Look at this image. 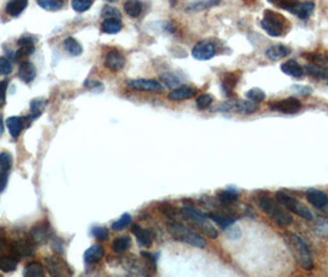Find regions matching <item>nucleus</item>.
Listing matches in <instances>:
<instances>
[{"label":"nucleus","instance_id":"nucleus-1","mask_svg":"<svg viewBox=\"0 0 328 277\" xmlns=\"http://www.w3.org/2000/svg\"><path fill=\"white\" fill-rule=\"evenodd\" d=\"M284 242L286 246H288L289 251L291 253L295 261H296L301 269L307 271L314 269V256H312L311 251H310V248L307 246V244L302 240V238L293 233V232H285Z\"/></svg>","mask_w":328,"mask_h":277},{"label":"nucleus","instance_id":"nucleus-2","mask_svg":"<svg viewBox=\"0 0 328 277\" xmlns=\"http://www.w3.org/2000/svg\"><path fill=\"white\" fill-rule=\"evenodd\" d=\"M258 205L259 208L279 227H289L293 224L294 219L290 211L286 210L278 199L271 198L269 196H261L258 199Z\"/></svg>","mask_w":328,"mask_h":277},{"label":"nucleus","instance_id":"nucleus-3","mask_svg":"<svg viewBox=\"0 0 328 277\" xmlns=\"http://www.w3.org/2000/svg\"><path fill=\"white\" fill-rule=\"evenodd\" d=\"M166 227L169 234L173 237V239L178 240V242L188 244V245L199 249H204L206 246V240L201 235L194 232L189 227H186L183 223L178 222V220L171 219L169 222H167Z\"/></svg>","mask_w":328,"mask_h":277},{"label":"nucleus","instance_id":"nucleus-4","mask_svg":"<svg viewBox=\"0 0 328 277\" xmlns=\"http://www.w3.org/2000/svg\"><path fill=\"white\" fill-rule=\"evenodd\" d=\"M180 214L186 222H189L190 224L194 225V227L201 232L202 234L206 235V237L211 238V239H216L219 237V232L216 231L213 223L210 222V218H208L206 214L200 212L199 210H195V208L190 206H184L181 207Z\"/></svg>","mask_w":328,"mask_h":277},{"label":"nucleus","instance_id":"nucleus-5","mask_svg":"<svg viewBox=\"0 0 328 277\" xmlns=\"http://www.w3.org/2000/svg\"><path fill=\"white\" fill-rule=\"evenodd\" d=\"M261 25L264 31L271 36V37L283 36L285 34L286 29H288V21H286L285 17L279 13L269 10V9H267L264 11L263 20L261 21Z\"/></svg>","mask_w":328,"mask_h":277},{"label":"nucleus","instance_id":"nucleus-6","mask_svg":"<svg viewBox=\"0 0 328 277\" xmlns=\"http://www.w3.org/2000/svg\"><path fill=\"white\" fill-rule=\"evenodd\" d=\"M275 197L280 204H282L286 210L290 211V212L297 214V216L303 219H307V220L314 219V213L311 212V210H310L309 207H306L303 204H301L299 199L293 197V196L288 195V193L283 191H278L275 193Z\"/></svg>","mask_w":328,"mask_h":277},{"label":"nucleus","instance_id":"nucleus-7","mask_svg":"<svg viewBox=\"0 0 328 277\" xmlns=\"http://www.w3.org/2000/svg\"><path fill=\"white\" fill-rule=\"evenodd\" d=\"M258 105L249 100H233L229 99L223 101L215 109V111L219 112H231V114H243L250 115L258 111Z\"/></svg>","mask_w":328,"mask_h":277},{"label":"nucleus","instance_id":"nucleus-8","mask_svg":"<svg viewBox=\"0 0 328 277\" xmlns=\"http://www.w3.org/2000/svg\"><path fill=\"white\" fill-rule=\"evenodd\" d=\"M44 264H46V269L49 271V273L52 276H67L72 273L69 265L58 255L46 258L44 259Z\"/></svg>","mask_w":328,"mask_h":277},{"label":"nucleus","instance_id":"nucleus-9","mask_svg":"<svg viewBox=\"0 0 328 277\" xmlns=\"http://www.w3.org/2000/svg\"><path fill=\"white\" fill-rule=\"evenodd\" d=\"M192 56L198 61H210L216 56V46L210 40L200 41L193 47Z\"/></svg>","mask_w":328,"mask_h":277},{"label":"nucleus","instance_id":"nucleus-10","mask_svg":"<svg viewBox=\"0 0 328 277\" xmlns=\"http://www.w3.org/2000/svg\"><path fill=\"white\" fill-rule=\"evenodd\" d=\"M127 86L137 91L156 92V94H162L164 91V86L153 79H132L127 82Z\"/></svg>","mask_w":328,"mask_h":277},{"label":"nucleus","instance_id":"nucleus-11","mask_svg":"<svg viewBox=\"0 0 328 277\" xmlns=\"http://www.w3.org/2000/svg\"><path fill=\"white\" fill-rule=\"evenodd\" d=\"M301 101L296 97H286V99H283L280 101H275V103L270 104V110L273 111H279L283 112V114H289L293 115L299 112L301 110Z\"/></svg>","mask_w":328,"mask_h":277},{"label":"nucleus","instance_id":"nucleus-12","mask_svg":"<svg viewBox=\"0 0 328 277\" xmlns=\"http://www.w3.org/2000/svg\"><path fill=\"white\" fill-rule=\"evenodd\" d=\"M10 251L15 258H31L35 255V243L32 240L19 239L10 244Z\"/></svg>","mask_w":328,"mask_h":277},{"label":"nucleus","instance_id":"nucleus-13","mask_svg":"<svg viewBox=\"0 0 328 277\" xmlns=\"http://www.w3.org/2000/svg\"><path fill=\"white\" fill-rule=\"evenodd\" d=\"M51 234H52V231H51L50 224H47V223L36 224L35 227L31 229V232H30L31 240L35 244H38V245H42V244L46 243L51 238Z\"/></svg>","mask_w":328,"mask_h":277},{"label":"nucleus","instance_id":"nucleus-14","mask_svg":"<svg viewBox=\"0 0 328 277\" xmlns=\"http://www.w3.org/2000/svg\"><path fill=\"white\" fill-rule=\"evenodd\" d=\"M196 88L190 85H180L175 88L168 94V99L171 101H184L188 99H192L196 95Z\"/></svg>","mask_w":328,"mask_h":277},{"label":"nucleus","instance_id":"nucleus-15","mask_svg":"<svg viewBox=\"0 0 328 277\" xmlns=\"http://www.w3.org/2000/svg\"><path fill=\"white\" fill-rule=\"evenodd\" d=\"M206 216L213 219L217 225H220L222 231H226L229 225L235 224L237 220V217L229 212H208Z\"/></svg>","mask_w":328,"mask_h":277},{"label":"nucleus","instance_id":"nucleus-16","mask_svg":"<svg viewBox=\"0 0 328 277\" xmlns=\"http://www.w3.org/2000/svg\"><path fill=\"white\" fill-rule=\"evenodd\" d=\"M28 124H30L29 117H19V116H11L7 120V127L9 130L11 137L17 138L20 136V133L22 132V130Z\"/></svg>","mask_w":328,"mask_h":277},{"label":"nucleus","instance_id":"nucleus-17","mask_svg":"<svg viewBox=\"0 0 328 277\" xmlns=\"http://www.w3.org/2000/svg\"><path fill=\"white\" fill-rule=\"evenodd\" d=\"M306 199L309 204L316 208H323L328 205V196L326 192L317 189H311L306 192Z\"/></svg>","mask_w":328,"mask_h":277},{"label":"nucleus","instance_id":"nucleus-18","mask_svg":"<svg viewBox=\"0 0 328 277\" xmlns=\"http://www.w3.org/2000/svg\"><path fill=\"white\" fill-rule=\"evenodd\" d=\"M289 11L301 20H307L312 14H314L315 4L312 2H303V3L299 2L297 4H295Z\"/></svg>","mask_w":328,"mask_h":277},{"label":"nucleus","instance_id":"nucleus-19","mask_svg":"<svg viewBox=\"0 0 328 277\" xmlns=\"http://www.w3.org/2000/svg\"><path fill=\"white\" fill-rule=\"evenodd\" d=\"M132 233L135 234L137 243L143 248H150L153 243V233L150 229H145L136 224L132 227Z\"/></svg>","mask_w":328,"mask_h":277},{"label":"nucleus","instance_id":"nucleus-20","mask_svg":"<svg viewBox=\"0 0 328 277\" xmlns=\"http://www.w3.org/2000/svg\"><path fill=\"white\" fill-rule=\"evenodd\" d=\"M17 44H19V49H17L16 53L17 59L26 58L34 53L35 43L32 37H30V36H22V37H20L19 41H17Z\"/></svg>","mask_w":328,"mask_h":277},{"label":"nucleus","instance_id":"nucleus-21","mask_svg":"<svg viewBox=\"0 0 328 277\" xmlns=\"http://www.w3.org/2000/svg\"><path fill=\"white\" fill-rule=\"evenodd\" d=\"M105 67L111 71L120 70L125 65V58L119 51H110L105 57Z\"/></svg>","mask_w":328,"mask_h":277},{"label":"nucleus","instance_id":"nucleus-22","mask_svg":"<svg viewBox=\"0 0 328 277\" xmlns=\"http://www.w3.org/2000/svg\"><path fill=\"white\" fill-rule=\"evenodd\" d=\"M290 55V48L284 46V44H273L265 49V57L270 61L276 62L279 59H283Z\"/></svg>","mask_w":328,"mask_h":277},{"label":"nucleus","instance_id":"nucleus-23","mask_svg":"<svg viewBox=\"0 0 328 277\" xmlns=\"http://www.w3.org/2000/svg\"><path fill=\"white\" fill-rule=\"evenodd\" d=\"M280 69L284 74L293 78H301L303 75V67H301V64L295 59H289L280 65Z\"/></svg>","mask_w":328,"mask_h":277},{"label":"nucleus","instance_id":"nucleus-24","mask_svg":"<svg viewBox=\"0 0 328 277\" xmlns=\"http://www.w3.org/2000/svg\"><path fill=\"white\" fill-rule=\"evenodd\" d=\"M105 256V250L100 245H91L84 253V261L88 265L98 264Z\"/></svg>","mask_w":328,"mask_h":277},{"label":"nucleus","instance_id":"nucleus-25","mask_svg":"<svg viewBox=\"0 0 328 277\" xmlns=\"http://www.w3.org/2000/svg\"><path fill=\"white\" fill-rule=\"evenodd\" d=\"M19 78L24 83L29 84L36 78V68L31 62H22L19 67V73H17Z\"/></svg>","mask_w":328,"mask_h":277},{"label":"nucleus","instance_id":"nucleus-26","mask_svg":"<svg viewBox=\"0 0 328 277\" xmlns=\"http://www.w3.org/2000/svg\"><path fill=\"white\" fill-rule=\"evenodd\" d=\"M28 3L29 0H10L7 4L5 11H7V14L10 15V16L16 17L25 10L26 7H28Z\"/></svg>","mask_w":328,"mask_h":277},{"label":"nucleus","instance_id":"nucleus-27","mask_svg":"<svg viewBox=\"0 0 328 277\" xmlns=\"http://www.w3.org/2000/svg\"><path fill=\"white\" fill-rule=\"evenodd\" d=\"M303 71H306L307 75L312 77V78L328 82V70L323 69V68H321V67H318V65L307 64V65H305V67H303Z\"/></svg>","mask_w":328,"mask_h":277},{"label":"nucleus","instance_id":"nucleus-28","mask_svg":"<svg viewBox=\"0 0 328 277\" xmlns=\"http://www.w3.org/2000/svg\"><path fill=\"white\" fill-rule=\"evenodd\" d=\"M122 29V23L120 20L114 19V17H109V19H105L101 23V30L103 32L109 35H115L119 34Z\"/></svg>","mask_w":328,"mask_h":277},{"label":"nucleus","instance_id":"nucleus-29","mask_svg":"<svg viewBox=\"0 0 328 277\" xmlns=\"http://www.w3.org/2000/svg\"><path fill=\"white\" fill-rule=\"evenodd\" d=\"M17 267V258L14 255H2L0 256V270L3 272H14Z\"/></svg>","mask_w":328,"mask_h":277},{"label":"nucleus","instance_id":"nucleus-30","mask_svg":"<svg viewBox=\"0 0 328 277\" xmlns=\"http://www.w3.org/2000/svg\"><path fill=\"white\" fill-rule=\"evenodd\" d=\"M217 199L222 204V206H232L238 201V193L235 190L228 189L217 193Z\"/></svg>","mask_w":328,"mask_h":277},{"label":"nucleus","instance_id":"nucleus-31","mask_svg":"<svg viewBox=\"0 0 328 277\" xmlns=\"http://www.w3.org/2000/svg\"><path fill=\"white\" fill-rule=\"evenodd\" d=\"M64 49L67 51V53H69L73 57H78L83 53V47L76 38L73 37H67L63 42Z\"/></svg>","mask_w":328,"mask_h":277},{"label":"nucleus","instance_id":"nucleus-32","mask_svg":"<svg viewBox=\"0 0 328 277\" xmlns=\"http://www.w3.org/2000/svg\"><path fill=\"white\" fill-rule=\"evenodd\" d=\"M124 10L131 17H138L143 10V5L139 0H127L124 4Z\"/></svg>","mask_w":328,"mask_h":277},{"label":"nucleus","instance_id":"nucleus-33","mask_svg":"<svg viewBox=\"0 0 328 277\" xmlns=\"http://www.w3.org/2000/svg\"><path fill=\"white\" fill-rule=\"evenodd\" d=\"M24 276L26 277H43L44 269L38 261H32L29 263L24 269Z\"/></svg>","mask_w":328,"mask_h":277},{"label":"nucleus","instance_id":"nucleus-34","mask_svg":"<svg viewBox=\"0 0 328 277\" xmlns=\"http://www.w3.org/2000/svg\"><path fill=\"white\" fill-rule=\"evenodd\" d=\"M112 250L116 253V254H122V253L127 251L131 246V238L127 237V235H122V237L116 238V239L112 242Z\"/></svg>","mask_w":328,"mask_h":277},{"label":"nucleus","instance_id":"nucleus-35","mask_svg":"<svg viewBox=\"0 0 328 277\" xmlns=\"http://www.w3.org/2000/svg\"><path fill=\"white\" fill-rule=\"evenodd\" d=\"M237 82H238L237 77H235L233 74H229V75H227L222 80V84H221L222 91L226 96L231 97L232 95H233V90L236 88V84H237Z\"/></svg>","mask_w":328,"mask_h":277},{"label":"nucleus","instance_id":"nucleus-36","mask_svg":"<svg viewBox=\"0 0 328 277\" xmlns=\"http://www.w3.org/2000/svg\"><path fill=\"white\" fill-rule=\"evenodd\" d=\"M159 79L163 83V85L169 89H175L178 86H180V79L173 73H164L159 77Z\"/></svg>","mask_w":328,"mask_h":277},{"label":"nucleus","instance_id":"nucleus-37","mask_svg":"<svg viewBox=\"0 0 328 277\" xmlns=\"http://www.w3.org/2000/svg\"><path fill=\"white\" fill-rule=\"evenodd\" d=\"M37 4L47 11H57L63 7L64 0H37Z\"/></svg>","mask_w":328,"mask_h":277},{"label":"nucleus","instance_id":"nucleus-38","mask_svg":"<svg viewBox=\"0 0 328 277\" xmlns=\"http://www.w3.org/2000/svg\"><path fill=\"white\" fill-rule=\"evenodd\" d=\"M131 222H132V217H131V214L124 213L120 218L116 220V222L112 223L111 228H112V231H115V232H121L129 227V225L131 224Z\"/></svg>","mask_w":328,"mask_h":277},{"label":"nucleus","instance_id":"nucleus-39","mask_svg":"<svg viewBox=\"0 0 328 277\" xmlns=\"http://www.w3.org/2000/svg\"><path fill=\"white\" fill-rule=\"evenodd\" d=\"M246 97L247 100L258 104V103H263L265 97H267V95H265V92L262 90L261 88H252L246 92Z\"/></svg>","mask_w":328,"mask_h":277},{"label":"nucleus","instance_id":"nucleus-40","mask_svg":"<svg viewBox=\"0 0 328 277\" xmlns=\"http://www.w3.org/2000/svg\"><path fill=\"white\" fill-rule=\"evenodd\" d=\"M31 116L30 118L31 120H36L41 114H42L44 106H46V101L41 100V99H35L31 101Z\"/></svg>","mask_w":328,"mask_h":277},{"label":"nucleus","instance_id":"nucleus-41","mask_svg":"<svg viewBox=\"0 0 328 277\" xmlns=\"http://www.w3.org/2000/svg\"><path fill=\"white\" fill-rule=\"evenodd\" d=\"M310 59H311V62L314 64L328 70V55L327 53H314V55H310Z\"/></svg>","mask_w":328,"mask_h":277},{"label":"nucleus","instance_id":"nucleus-42","mask_svg":"<svg viewBox=\"0 0 328 277\" xmlns=\"http://www.w3.org/2000/svg\"><path fill=\"white\" fill-rule=\"evenodd\" d=\"M94 0H72V8L77 13H84L93 5Z\"/></svg>","mask_w":328,"mask_h":277},{"label":"nucleus","instance_id":"nucleus-43","mask_svg":"<svg viewBox=\"0 0 328 277\" xmlns=\"http://www.w3.org/2000/svg\"><path fill=\"white\" fill-rule=\"evenodd\" d=\"M290 91L296 95V96L306 97V96H310V95L314 92V89H312L311 86H307V85H291Z\"/></svg>","mask_w":328,"mask_h":277},{"label":"nucleus","instance_id":"nucleus-44","mask_svg":"<svg viewBox=\"0 0 328 277\" xmlns=\"http://www.w3.org/2000/svg\"><path fill=\"white\" fill-rule=\"evenodd\" d=\"M214 101V96L211 94H202L200 95V96L196 99V107H198L199 110H206L210 107L211 104H213Z\"/></svg>","mask_w":328,"mask_h":277},{"label":"nucleus","instance_id":"nucleus-45","mask_svg":"<svg viewBox=\"0 0 328 277\" xmlns=\"http://www.w3.org/2000/svg\"><path fill=\"white\" fill-rule=\"evenodd\" d=\"M13 166V157L8 152L0 153V169L4 171H9Z\"/></svg>","mask_w":328,"mask_h":277},{"label":"nucleus","instance_id":"nucleus-46","mask_svg":"<svg viewBox=\"0 0 328 277\" xmlns=\"http://www.w3.org/2000/svg\"><path fill=\"white\" fill-rule=\"evenodd\" d=\"M267 2L270 3V4H273L274 7L289 11L295 4L299 3V0H267Z\"/></svg>","mask_w":328,"mask_h":277},{"label":"nucleus","instance_id":"nucleus-47","mask_svg":"<svg viewBox=\"0 0 328 277\" xmlns=\"http://www.w3.org/2000/svg\"><path fill=\"white\" fill-rule=\"evenodd\" d=\"M159 211L164 214V216L168 217V218H171V219L174 218L178 213L177 208L173 206V205L169 204V202H163V204H160Z\"/></svg>","mask_w":328,"mask_h":277},{"label":"nucleus","instance_id":"nucleus-48","mask_svg":"<svg viewBox=\"0 0 328 277\" xmlns=\"http://www.w3.org/2000/svg\"><path fill=\"white\" fill-rule=\"evenodd\" d=\"M91 234L95 239H98L99 242H106L109 239V231L105 227H94L91 229Z\"/></svg>","mask_w":328,"mask_h":277},{"label":"nucleus","instance_id":"nucleus-49","mask_svg":"<svg viewBox=\"0 0 328 277\" xmlns=\"http://www.w3.org/2000/svg\"><path fill=\"white\" fill-rule=\"evenodd\" d=\"M11 70H13V67H11L9 59L0 57V75H8V74L11 73Z\"/></svg>","mask_w":328,"mask_h":277},{"label":"nucleus","instance_id":"nucleus-50","mask_svg":"<svg viewBox=\"0 0 328 277\" xmlns=\"http://www.w3.org/2000/svg\"><path fill=\"white\" fill-rule=\"evenodd\" d=\"M210 7L208 2H205V0H198V2H194L188 7V10L189 11H202L205 9Z\"/></svg>","mask_w":328,"mask_h":277},{"label":"nucleus","instance_id":"nucleus-51","mask_svg":"<svg viewBox=\"0 0 328 277\" xmlns=\"http://www.w3.org/2000/svg\"><path fill=\"white\" fill-rule=\"evenodd\" d=\"M101 15H103V16H105L106 19H109V17H114V19H120V17H121L120 11H119L116 8H112V7H104L103 13H101Z\"/></svg>","mask_w":328,"mask_h":277},{"label":"nucleus","instance_id":"nucleus-52","mask_svg":"<svg viewBox=\"0 0 328 277\" xmlns=\"http://www.w3.org/2000/svg\"><path fill=\"white\" fill-rule=\"evenodd\" d=\"M226 234H227L228 239H238L241 237V229L237 227V225L232 224L226 229Z\"/></svg>","mask_w":328,"mask_h":277},{"label":"nucleus","instance_id":"nucleus-53","mask_svg":"<svg viewBox=\"0 0 328 277\" xmlns=\"http://www.w3.org/2000/svg\"><path fill=\"white\" fill-rule=\"evenodd\" d=\"M7 89H8L7 82L0 83V106H3L5 104V99H7Z\"/></svg>","mask_w":328,"mask_h":277},{"label":"nucleus","instance_id":"nucleus-54","mask_svg":"<svg viewBox=\"0 0 328 277\" xmlns=\"http://www.w3.org/2000/svg\"><path fill=\"white\" fill-rule=\"evenodd\" d=\"M63 246H64V244H63V242H62L61 239H59V238H56V239L52 242V249L55 250V251H57L59 255L63 254V253H64Z\"/></svg>","mask_w":328,"mask_h":277},{"label":"nucleus","instance_id":"nucleus-55","mask_svg":"<svg viewBox=\"0 0 328 277\" xmlns=\"http://www.w3.org/2000/svg\"><path fill=\"white\" fill-rule=\"evenodd\" d=\"M8 185V171L0 170V193L5 190Z\"/></svg>","mask_w":328,"mask_h":277},{"label":"nucleus","instance_id":"nucleus-56","mask_svg":"<svg viewBox=\"0 0 328 277\" xmlns=\"http://www.w3.org/2000/svg\"><path fill=\"white\" fill-rule=\"evenodd\" d=\"M141 255L146 259V260H148V263H150L152 266H156V261H157L156 255L151 254V253H147V251H142Z\"/></svg>","mask_w":328,"mask_h":277},{"label":"nucleus","instance_id":"nucleus-57","mask_svg":"<svg viewBox=\"0 0 328 277\" xmlns=\"http://www.w3.org/2000/svg\"><path fill=\"white\" fill-rule=\"evenodd\" d=\"M3 132H4V124H3V118L2 115H0V137H2Z\"/></svg>","mask_w":328,"mask_h":277},{"label":"nucleus","instance_id":"nucleus-58","mask_svg":"<svg viewBox=\"0 0 328 277\" xmlns=\"http://www.w3.org/2000/svg\"><path fill=\"white\" fill-rule=\"evenodd\" d=\"M104 2H107V3H116L118 0H104Z\"/></svg>","mask_w":328,"mask_h":277}]
</instances>
